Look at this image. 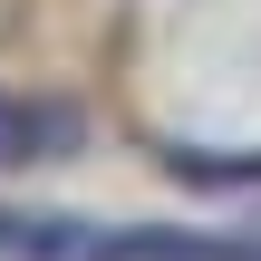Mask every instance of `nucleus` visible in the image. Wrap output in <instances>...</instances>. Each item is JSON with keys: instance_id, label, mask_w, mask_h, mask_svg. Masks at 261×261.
<instances>
[{"instance_id": "obj_1", "label": "nucleus", "mask_w": 261, "mask_h": 261, "mask_svg": "<svg viewBox=\"0 0 261 261\" xmlns=\"http://www.w3.org/2000/svg\"><path fill=\"white\" fill-rule=\"evenodd\" d=\"M68 136H77L68 107H19V97H0V165H39V155H58Z\"/></svg>"}]
</instances>
